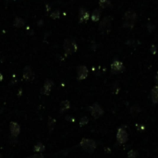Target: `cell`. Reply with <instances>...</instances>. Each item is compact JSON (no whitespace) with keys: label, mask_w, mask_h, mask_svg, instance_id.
Listing matches in <instances>:
<instances>
[{"label":"cell","mask_w":158,"mask_h":158,"mask_svg":"<svg viewBox=\"0 0 158 158\" xmlns=\"http://www.w3.org/2000/svg\"><path fill=\"white\" fill-rule=\"evenodd\" d=\"M137 20V14L134 10H128L124 16V24L123 27L132 29Z\"/></svg>","instance_id":"6da1fadb"},{"label":"cell","mask_w":158,"mask_h":158,"mask_svg":"<svg viewBox=\"0 0 158 158\" xmlns=\"http://www.w3.org/2000/svg\"><path fill=\"white\" fill-rule=\"evenodd\" d=\"M63 48H64V51H65V53L67 55H72V54H74V53L77 52L78 45L74 40L66 39L65 41H64Z\"/></svg>","instance_id":"7a4b0ae2"},{"label":"cell","mask_w":158,"mask_h":158,"mask_svg":"<svg viewBox=\"0 0 158 158\" xmlns=\"http://www.w3.org/2000/svg\"><path fill=\"white\" fill-rule=\"evenodd\" d=\"M111 27H112V19H111L110 17H105L100 22L99 31L104 34L108 33L111 31Z\"/></svg>","instance_id":"3957f363"},{"label":"cell","mask_w":158,"mask_h":158,"mask_svg":"<svg viewBox=\"0 0 158 158\" xmlns=\"http://www.w3.org/2000/svg\"><path fill=\"white\" fill-rule=\"evenodd\" d=\"M80 146L84 151L88 152V153H92L96 148V143L95 140H90V139H83L80 142Z\"/></svg>","instance_id":"277c9868"},{"label":"cell","mask_w":158,"mask_h":158,"mask_svg":"<svg viewBox=\"0 0 158 158\" xmlns=\"http://www.w3.org/2000/svg\"><path fill=\"white\" fill-rule=\"evenodd\" d=\"M90 110H91L92 116L95 118H100V116L104 114V110H103V108H102L98 104H93L92 105V107H90Z\"/></svg>","instance_id":"5b68a950"},{"label":"cell","mask_w":158,"mask_h":158,"mask_svg":"<svg viewBox=\"0 0 158 158\" xmlns=\"http://www.w3.org/2000/svg\"><path fill=\"white\" fill-rule=\"evenodd\" d=\"M124 70V65L123 63L119 60H115L112 64H111V71L112 73L118 74L122 72Z\"/></svg>","instance_id":"8992f818"},{"label":"cell","mask_w":158,"mask_h":158,"mask_svg":"<svg viewBox=\"0 0 158 158\" xmlns=\"http://www.w3.org/2000/svg\"><path fill=\"white\" fill-rule=\"evenodd\" d=\"M128 133L127 131L124 130V128H118V133H116V140H118V142L121 144L125 143L127 140H128Z\"/></svg>","instance_id":"52a82bcc"},{"label":"cell","mask_w":158,"mask_h":158,"mask_svg":"<svg viewBox=\"0 0 158 158\" xmlns=\"http://www.w3.org/2000/svg\"><path fill=\"white\" fill-rule=\"evenodd\" d=\"M9 130H10V134L12 137H17L20 132V127L18 124L17 122H10L9 124Z\"/></svg>","instance_id":"ba28073f"},{"label":"cell","mask_w":158,"mask_h":158,"mask_svg":"<svg viewBox=\"0 0 158 158\" xmlns=\"http://www.w3.org/2000/svg\"><path fill=\"white\" fill-rule=\"evenodd\" d=\"M78 80H84L88 76V68L85 66H79L77 68Z\"/></svg>","instance_id":"9c48e42d"},{"label":"cell","mask_w":158,"mask_h":158,"mask_svg":"<svg viewBox=\"0 0 158 158\" xmlns=\"http://www.w3.org/2000/svg\"><path fill=\"white\" fill-rule=\"evenodd\" d=\"M22 76H23V79L27 81H30L33 79V72H32V69L30 66H26L24 68Z\"/></svg>","instance_id":"30bf717a"},{"label":"cell","mask_w":158,"mask_h":158,"mask_svg":"<svg viewBox=\"0 0 158 158\" xmlns=\"http://www.w3.org/2000/svg\"><path fill=\"white\" fill-rule=\"evenodd\" d=\"M89 18H90V14L85 8H80V10H79V20L80 23L86 22L88 20H89Z\"/></svg>","instance_id":"8fae6325"},{"label":"cell","mask_w":158,"mask_h":158,"mask_svg":"<svg viewBox=\"0 0 158 158\" xmlns=\"http://www.w3.org/2000/svg\"><path fill=\"white\" fill-rule=\"evenodd\" d=\"M53 85H54V83H53L51 80H46L44 84V87H43L42 93H44V95H48L51 92V90H52Z\"/></svg>","instance_id":"7c38bea8"},{"label":"cell","mask_w":158,"mask_h":158,"mask_svg":"<svg viewBox=\"0 0 158 158\" xmlns=\"http://www.w3.org/2000/svg\"><path fill=\"white\" fill-rule=\"evenodd\" d=\"M151 97H152V101L154 104L158 103V86H154L151 92Z\"/></svg>","instance_id":"4fadbf2b"},{"label":"cell","mask_w":158,"mask_h":158,"mask_svg":"<svg viewBox=\"0 0 158 158\" xmlns=\"http://www.w3.org/2000/svg\"><path fill=\"white\" fill-rule=\"evenodd\" d=\"M100 17H101V10L100 9H95L92 11V16H91V19L92 21H98L99 20H100Z\"/></svg>","instance_id":"5bb4252c"},{"label":"cell","mask_w":158,"mask_h":158,"mask_svg":"<svg viewBox=\"0 0 158 158\" xmlns=\"http://www.w3.org/2000/svg\"><path fill=\"white\" fill-rule=\"evenodd\" d=\"M70 107V103L68 100H64L60 104V113H63L64 111L68 110Z\"/></svg>","instance_id":"9a60e30c"},{"label":"cell","mask_w":158,"mask_h":158,"mask_svg":"<svg viewBox=\"0 0 158 158\" xmlns=\"http://www.w3.org/2000/svg\"><path fill=\"white\" fill-rule=\"evenodd\" d=\"M98 3L102 8H111V6H112L110 0H99Z\"/></svg>","instance_id":"2e32d148"},{"label":"cell","mask_w":158,"mask_h":158,"mask_svg":"<svg viewBox=\"0 0 158 158\" xmlns=\"http://www.w3.org/2000/svg\"><path fill=\"white\" fill-rule=\"evenodd\" d=\"M13 25L16 28H20V27H22L23 25H24V20L21 19V18H19V17L16 18L15 20H14Z\"/></svg>","instance_id":"e0dca14e"},{"label":"cell","mask_w":158,"mask_h":158,"mask_svg":"<svg viewBox=\"0 0 158 158\" xmlns=\"http://www.w3.org/2000/svg\"><path fill=\"white\" fill-rule=\"evenodd\" d=\"M45 149L44 145L42 142H38L35 144V146L33 147V151L34 152H37V153H41V152H44Z\"/></svg>","instance_id":"ac0fdd59"},{"label":"cell","mask_w":158,"mask_h":158,"mask_svg":"<svg viewBox=\"0 0 158 158\" xmlns=\"http://www.w3.org/2000/svg\"><path fill=\"white\" fill-rule=\"evenodd\" d=\"M60 17V11L59 10H55V11H53L52 14H51V18L52 19H54V20H56L58 19V18Z\"/></svg>","instance_id":"d6986e66"},{"label":"cell","mask_w":158,"mask_h":158,"mask_svg":"<svg viewBox=\"0 0 158 158\" xmlns=\"http://www.w3.org/2000/svg\"><path fill=\"white\" fill-rule=\"evenodd\" d=\"M55 124H56V120H55L54 118H49L48 127H49V130H53V128H54V127H55Z\"/></svg>","instance_id":"ffe728a7"},{"label":"cell","mask_w":158,"mask_h":158,"mask_svg":"<svg viewBox=\"0 0 158 158\" xmlns=\"http://www.w3.org/2000/svg\"><path fill=\"white\" fill-rule=\"evenodd\" d=\"M128 158H136V156H137V153L135 151H130V153L128 154Z\"/></svg>","instance_id":"44dd1931"},{"label":"cell","mask_w":158,"mask_h":158,"mask_svg":"<svg viewBox=\"0 0 158 158\" xmlns=\"http://www.w3.org/2000/svg\"><path fill=\"white\" fill-rule=\"evenodd\" d=\"M88 123V118H87V116H83V118L80 119V126H83V125H85V124H87Z\"/></svg>","instance_id":"7402d4cb"},{"label":"cell","mask_w":158,"mask_h":158,"mask_svg":"<svg viewBox=\"0 0 158 158\" xmlns=\"http://www.w3.org/2000/svg\"><path fill=\"white\" fill-rule=\"evenodd\" d=\"M151 52L153 53V54H155L156 53V47H155V45H152V47H151Z\"/></svg>","instance_id":"603a6c76"},{"label":"cell","mask_w":158,"mask_h":158,"mask_svg":"<svg viewBox=\"0 0 158 158\" xmlns=\"http://www.w3.org/2000/svg\"><path fill=\"white\" fill-rule=\"evenodd\" d=\"M32 158H44L42 154H35L32 156Z\"/></svg>","instance_id":"cb8c5ba5"},{"label":"cell","mask_w":158,"mask_h":158,"mask_svg":"<svg viewBox=\"0 0 158 158\" xmlns=\"http://www.w3.org/2000/svg\"><path fill=\"white\" fill-rule=\"evenodd\" d=\"M155 81H156V83H158V72L155 75Z\"/></svg>","instance_id":"d4e9b609"},{"label":"cell","mask_w":158,"mask_h":158,"mask_svg":"<svg viewBox=\"0 0 158 158\" xmlns=\"http://www.w3.org/2000/svg\"><path fill=\"white\" fill-rule=\"evenodd\" d=\"M2 79H3V76H2V74H0V81L2 80Z\"/></svg>","instance_id":"484cf974"},{"label":"cell","mask_w":158,"mask_h":158,"mask_svg":"<svg viewBox=\"0 0 158 158\" xmlns=\"http://www.w3.org/2000/svg\"><path fill=\"white\" fill-rule=\"evenodd\" d=\"M0 158H2V156H1V155H0Z\"/></svg>","instance_id":"4316f807"}]
</instances>
